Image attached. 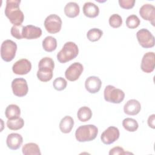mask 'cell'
Instances as JSON below:
<instances>
[{
    "label": "cell",
    "mask_w": 155,
    "mask_h": 155,
    "mask_svg": "<svg viewBox=\"0 0 155 155\" xmlns=\"http://www.w3.org/2000/svg\"><path fill=\"white\" fill-rule=\"evenodd\" d=\"M20 0H7L4 13L13 25H22L24 15L19 8Z\"/></svg>",
    "instance_id": "6da1fadb"
},
{
    "label": "cell",
    "mask_w": 155,
    "mask_h": 155,
    "mask_svg": "<svg viewBox=\"0 0 155 155\" xmlns=\"http://www.w3.org/2000/svg\"><path fill=\"white\" fill-rule=\"evenodd\" d=\"M54 68V62L50 57L42 58L38 64V70L37 77L42 82H48L50 81L53 75V71Z\"/></svg>",
    "instance_id": "7a4b0ae2"
},
{
    "label": "cell",
    "mask_w": 155,
    "mask_h": 155,
    "mask_svg": "<svg viewBox=\"0 0 155 155\" xmlns=\"http://www.w3.org/2000/svg\"><path fill=\"white\" fill-rule=\"evenodd\" d=\"M98 134V128L94 125L88 124L79 127L75 132V137L78 142H85L93 140Z\"/></svg>",
    "instance_id": "3957f363"
},
{
    "label": "cell",
    "mask_w": 155,
    "mask_h": 155,
    "mask_svg": "<svg viewBox=\"0 0 155 155\" xmlns=\"http://www.w3.org/2000/svg\"><path fill=\"white\" fill-rule=\"evenodd\" d=\"M79 53L78 45L73 42H67L57 54L58 61L62 64L74 59Z\"/></svg>",
    "instance_id": "277c9868"
},
{
    "label": "cell",
    "mask_w": 155,
    "mask_h": 155,
    "mask_svg": "<svg viewBox=\"0 0 155 155\" xmlns=\"http://www.w3.org/2000/svg\"><path fill=\"white\" fill-rule=\"evenodd\" d=\"M104 97L107 102L119 104L124 99L125 93L121 89L117 88L111 85H108L104 89Z\"/></svg>",
    "instance_id": "5b68a950"
},
{
    "label": "cell",
    "mask_w": 155,
    "mask_h": 155,
    "mask_svg": "<svg viewBox=\"0 0 155 155\" xmlns=\"http://www.w3.org/2000/svg\"><path fill=\"white\" fill-rule=\"evenodd\" d=\"M16 50V42L10 39L5 40L1 46V57L3 61L10 62L15 58Z\"/></svg>",
    "instance_id": "8992f818"
},
{
    "label": "cell",
    "mask_w": 155,
    "mask_h": 155,
    "mask_svg": "<svg viewBox=\"0 0 155 155\" xmlns=\"http://www.w3.org/2000/svg\"><path fill=\"white\" fill-rule=\"evenodd\" d=\"M61 18L56 14L48 15L44 21V26L46 30L51 34L58 33L62 27Z\"/></svg>",
    "instance_id": "52a82bcc"
},
{
    "label": "cell",
    "mask_w": 155,
    "mask_h": 155,
    "mask_svg": "<svg viewBox=\"0 0 155 155\" xmlns=\"http://www.w3.org/2000/svg\"><path fill=\"white\" fill-rule=\"evenodd\" d=\"M136 37L139 44L143 48H149L154 46V36L146 28H142L137 31Z\"/></svg>",
    "instance_id": "ba28073f"
},
{
    "label": "cell",
    "mask_w": 155,
    "mask_h": 155,
    "mask_svg": "<svg viewBox=\"0 0 155 155\" xmlns=\"http://www.w3.org/2000/svg\"><path fill=\"white\" fill-rule=\"evenodd\" d=\"M12 89L13 94L18 97L25 96L28 91L27 81L24 78H15L12 82Z\"/></svg>",
    "instance_id": "9c48e42d"
},
{
    "label": "cell",
    "mask_w": 155,
    "mask_h": 155,
    "mask_svg": "<svg viewBox=\"0 0 155 155\" xmlns=\"http://www.w3.org/2000/svg\"><path fill=\"white\" fill-rule=\"evenodd\" d=\"M120 136L119 129L113 126L108 127L101 136V141L106 145H110L116 141Z\"/></svg>",
    "instance_id": "30bf717a"
},
{
    "label": "cell",
    "mask_w": 155,
    "mask_h": 155,
    "mask_svg": "<svg viewBox=\"0 0 155 155\" xmlns=\"http://www.w3.org/2000/svg\"><path fill=\"white\" fill-rule=\"evenodd\" d=\"M84 70V67L80 62H75L71 64L65 72V78L70 81L78 80Z\"/></svg>",
    "instance_id": "8fae6325"
},
{
    "label": "cell",
    "mask_w": 155,
    "mask_h": 155,
    "mask_svg": "<svg viewBox=\"0 0 155 155\" xmlns=\"http://www.w3.org/2000/svg\"><path fill=\"white\" fill-rule=\"evenodd\" d=\"M155 54L154 52H147L142 57L140 64L142 70L147 73H151L154 70Z\"/></svg>",
    "instance_id": "7c38bea8"
},
{
    "label": "cell",
    "mask_w": 155,
    "mask_h": 155,
    "mask_svg": "<svg viewBox=\"0 0 155 155\" xmlns=\"http://www.w3.org/2000/svg\"><path fill=\"white\" fill-rule=\"evenodd\" d=\"M31 69V64L27 59L17 61L12 67L13 72L18 75H24L28 73Z\"/></svg>",
    "instance_id": "4fadbf2b"
},
{
    "label": "cell",
    "mask_w": 155,
    "mask_h": 155,
    "mask_svg": "<svg viewBox=\"0 0 155 155\" xmlns=\"http://www.w3.org/2000/svg\"><path fill=\"white\" fill-rule=\"evenodd\" d=\"M139 15L145 20L151 22L152 25L154 26L155 20V7L150 4H143L139 9Z\"/></svg>",
    "instance_id": "5bb4252c"
},
{
    "label": "cell",
    "mask_w": 155,
    "mask_h": 155,
    "mask_svg": "<svg viewBox=\"0 0 155 155\" xmlns=\"http://www.w3.org/2000/svg\"><path fill=\"white\" fill-rule=\"evenodd\" d=\"M102 81L97 76H91L87 78L85 82V89L90 93H97L101 87Z\"/></svg>",
    "instance_id": "9a60e30c"
},
{
    "label": "cell",
    "mask_w": 155,
    "mask_h": 155,
    "mask_svg": "<svg viewBox=\"0 0 155 155\" xmlns=\"http://www.w3.org/2000/svg\"><path fill=\"white\" fill-rule=\"evenodd\" d=\"M42 35V30L40 27L33 25H27L24 26L22 30L23 38L27 39H37Z\"/></svg>",
    "instance_id": "2e32d148"
},
{
    "label": "cell",
    "mask_w": 155,
    "mask_h": 155,
    "mask_svg": "<svg viewBox=\"0 0 155 155\" xmlns=\"http://www.w3.org/2000/svg\"><path fill=\"white\" fill-rule=\"evenodd\" d=\"M140 103L134 99L128 100L124 106V113L128 115H136L140 111Z\"/></svg>",
    "instance_id": "e0dca14e"
},
{
    "label": "cell",
    "mask_w": 155,
    "mask_h": 155,
    "mask_svg": "<svg viewBox=\"0 0 155 155\" xmlns=\"http://www.w3.org/2000/svg\"><path fill=\"white\" fill-rule=\"evenodd\" d=\"M23 142V138L22 136L18 133L9 134L6 139V143L7 147L12 150H16L20 148Z\"/></svg>",
    "instance_id": "ac0fdd59"
},
{
    "label": "cell",
    "mask_w": 155,
    "mask_h": 155,
    "mask_svg": "<svg viewBox=\"0 0 155 155\" xmlns=\"http://www.w3.org/2000/svg\"><path fill=\"white\" fill-rule=\"evenodd\" d=\"M83 13L88 18H95L99 13V7L91 2H87L83 5Z\"/></svg>",
    "instance_id": "d6986e66"
},
{
    "label": "cell",
    "mask_w": 155,
    "mask_h": 155,
    "mask_svg": "<svg viewBox=\"0 0 155 155\" xmlns=\"http://www.w3.org/2000/svg\"><path fill=\"white\" fill-rule=\"evenodd\" d=\"M80 8L75 2H69L64 7L65 15L68 18H75L79 15Z\"/></svg>",
    "instance_id": "ffe728a7"
},
{
    "label": "cell",
    "mask_w": 155,
    "mask_h": 155,
    "mask_svg": "<svg viewBox=\"0 0 155 155\" xmlns=\"http://www.w3.org/2000/svg\"><path fill=\"white\" fill-rule=\"evenodd\" d=\"M74 126L73 119L70 116H65L60 121L59 128L63 133H69Z\"/></svg>",
    "instance_id": "44dd1931"
},
{
    "label": "cell",
    "mask_w": 155,
    "mask_h": 155,
    "mask_svg": "<svg viewBox=\"0 0 155 155\" xmlns=\"http://www.w3.org/2000/svg\"><path fill=\"white\" fill-rule=\"evenodd\" d=\"M5 115L10 120L19 118L21 115V109L16 104H10L7 107L5 111Z\"/></svg>",
    "instance_id": "7402d4cb"
},
{
    "label": "cell",
    "mask_w": 155,
    "mask_h": 155,
    "mask_svg": "<svg viewBox=\"0 0 155 155\" xmlns=\"http://www.w3.org/2000/svg\"><path fill=\"white\" fill-rule=\"evenodd\" d=\"M22 154L24 155H41L40 148L38 144L33 142L25 143L22 148Z\"/></svg>",
    "instance_id": "603a6c76"
},
{
    "label": "cell",
    "mask_w": 155,
    "mask_h": 155,
    "mask_svg": "<svg viewBox=\"0 0 155 155\" xmlns=\"http://www.w3.org/2000/svg\"><path fill=\"white\" fill-rule=\"evenodd\" d=\"M42 47L45 51L48 52L54 51L57 47L56 39L51 36L45 37L42 41Z\"/></svg>",
    "instance_id": "cb8c5ba5"
},
{
    "label": "cell",
    "mask_w": 155,
    "mask_h": 155,
    "mask_svg": "<svg viewBox=\"0 0 155 155\" xmlns=\"http://www.w3.org/2000/svg\"><path fill=\"white\" fill-rule=\"evenodd\" d=\"M77 116L81 122H85L89 120L91 118L92 111L91 109L88 107H82L78 110Z\"/></svg>",
    "instance_id": "d4e9b609"
},
{
    "label": "cell",
    "mask_w": 155,
    "mask_h": 155,
    "mask_svg": "<svg viewBox=\"0 0 155 155\" xmlns=\"http://www.w3.org/2000/svg\"><path fill=\"white\" fill-rule=\"evenodd\" d=\"M122 126L127 131L130 132H134L137 130L139 124L134 119L127 117L123 120Z\"/></svg>",
    "instance_id": "484cf974"
},
{
    "label": "cell",
    "mask_w": 155,
    "mask_h": 155,
    "mask_svg": "<svg viewBox=\"0 0 155 155\" xmlns=\"http://www.w3.org/2000/svg\"><path fill=\"white\" fill-rule=\"evenodd\" d=\"M7 127L12 130H18L22 128L24 125V120L22 118L19 117L15 119L10 120L8 119L7 121Z\"/></svg>",
    "instance_id": "4316f807"
},
{
    "label": "cell",
    "mask_w": 155,
    "mask_h": 155,
    "mask_svg": "<svg viewBox=\"0 0 155 155\" xmlns=\"http://www.w3.org/2000/svg\"><path fill=\"white\" fill-rule=\"evenodd\" d=\"M103 31L97 28H93L89 30L87 33V37L88 39L91 42H95L102 37Z\"/></svg>",
    "instance_id": "83f0119b"
},
{
    "label": "cell",
    "mask_w": 155,
    "mask_h": 155,
    "mask_svg": "<svg viewBox=\"0 0 155 155\" xmlns=\"http://www.w3.org/2000/svg\"><path fill=\"white\" fill-rule=\"evenodd\" d=\"M140 23L139 18L135 15L128 16L126 19V25L129 28H136Z\"/></svg>",
    "instance_id": "f1b7e54d"
},
{
    "label": "cell",
    "mask_w": 155,
    "mask_h": 155,
    "mask_svg": "<svg viewBox=\"0 0 155 155\" xmlns=\"http://www.w3.org/2000/svg\"><path fill=\"white\" fill-rule=\"evenodd\" d=\"M108 22L111 27L119 28L122 24V18L119 15L114 13L110 16Z\"/></svg>",
    "instance_id": "f546056e"
},
{
    "label": "cell",
    "mask_w": 155,
    "mask_h": 155,
    "mask_svg": "<svg viewBox=\"0 0 155 155\" xmlns=\"http://www.w3.org/2000/svg\"><path fill=\"white\" fill-rule=\"evenodd\" d=\"M67 85V81L62 78L59 77L55 79L53 82V86L54 88L58 91H62L64 90Z\"/></svg>",
    "instance_id": "4dcf8cb0"
},
{
    "label": "cell",
    "mask_w": 155,
    "mask_h": 155,
    "mask_svg": "<svg viewBox=\"0 0 155 155\" xmlns=\"http://www.w3.org/2000/svg\"><path fill=\"white\" fill-rule=\"evenodd\" d=\"M24 26L22 25H13L11 28L10 33L13 37L17 39H21L23 38L22 36V30Z\"/></svg>",
    "instance_id": "1f68e13d"
},
{
    "label": "cell",
    "mask_w": 155,
    "mask_h": 155,
    "mask_svg": "<svg viewBox=\"0 0 155 155\" xmlns=\"http://www.w3.org/2000/svg\"><path fill=\"white\" fill-rule=\"evenodd\" d=\"M119 4L120 7L124 9H130L134 6V0H119Z\"/></svg>",
    "instance_id": "d6a6232c"
},
{
    "label": "cell",
    "mask_w": 155,
    "mask_h": 155,
    "mask_svg": "<svg viewBox=\"0 0 155 155\" xmlns=\"http://www.w3.org/2000/svg\"><path fill=\"white\" fill-rule=\"evenodd\" d=\"M127 152L124 151V150L122 147H115L111 148L109 151L110 155H117V154H125Z\"/></svg>",
    "instance_id": "836d02e7"
},
{
    "label": "cell",
    "mask_w": 155,
    "mask_h": 155,
    "mask_svg": "<svg viewBox=\"0 0 155 155\" xmlns=\"http://www.w3.org/2000/svg\"><path fill=\"white\" fill-rule=\"evenodd\" d=\"M154 122H155V114H153L151 115H150L148 118V120H147V122H148V125L150 127L152 128H155V124H154Z\"/></svg>",
    "instance_id": "e575fe53"
}]
</instances>
